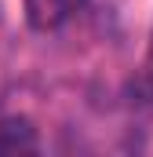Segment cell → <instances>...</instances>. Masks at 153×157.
<instances>
[{
    "instance_id": "6da1fadb",
    "label": "cell",
    "mask_w": 153,
    "mask_h": 157,
    "mask_svg": "<svg viewBox=\"0 0 153 157\" xmlns=\"http://www.w3.org/2000/svg\"><path fill=\"white\" fill-rule=\"evenodd\" d=\"M84 4L88 0H22V11H26V22L37 33H55L73 15L84 11Z\"/></svg>"
},
{
    "instance_id": "7a4b0ae2",
    "label": "cell",
    "mask_w": 153,
    "mask_h": 157,
    "mask_svg": "<svg viewBox=\"0 0 153 157\" xmlns=\"http://www.w3.org/2000/svg\"><path fill=\"white\" fill-rule=\"evenodd\" d=\"M150 70H153V37H150Z\"/></svg>"
}]
</instances>
